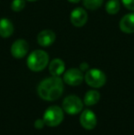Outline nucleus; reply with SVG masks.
<instances>
[{
  "mask_svg": "<svg viewBox=\"0 0 134 135\" xmlns=\"http://www.w3.org/2000/svg\"><path fill=\"white\" fill-rule=\"evenodd\" d=\"M43 120L45 125L49 127H56L63 120V111L61 108L57 106L50 107L43 115Z\"/></svg>",
  "mask_w": 134,
  "mask_h": 135,
  "instance_id": "nucleus-3",
  "label": "nucleus"
},
{
  "mask_svg": "<svg viewBox=\"0 0 134 135\" xmlns=\"http://www.w3.org/2000/svg\"><path fill=\"white\" fill-rule=\"evenodd\" d=\"M97 119L95 113L90 109H86L82 112L80 116V123L83 128L86 130H93L97 126Z\"/></svg>",
  "mask_w": 134,
  "mask_h": 135,
  "instance_id": "nucleus-9",
  "label": "nucleus"
},
{
  "mask_svg": "<svg viewBox=\"0 0 134 135\" xmlns=\"http://www.w3.org/2000/svg\"><path fill=\"white\" fill-rule=\"evenodd\" d=\"M26 1H28V2H36V1H38V0H26Z\"/></svg>",
  "mask_w": 134,
  "mask_h": 135,
  "instance_id": "nucleus-22",
  "label": "nucleus"
},
{
  "mask_svg": "<svg viewBox=\"0 0 134 135\" xmlns=\"http://www.w3.org/2000/svg\"><path fill=\"white\" fill-rule=\"evenodd\" d=\"M63 108L69 115L78 114L83 108V102L76 96H68L63 102Z\"/></svg>",
  "mask_w": 134,
  "mask_h": 135,
  "instance_id": "nucleus-5",
  "label": "nucleus"
},
{
  "mask_svg": "<svg viewBox=\"0 0 134 135\" xmlns=\"http://www.w3.org/2000/svg\"><path fill=\"white\" fill-rule=\"evenodd\" d=\"M67 1H69L70 3H73V4H77V3H79L81 0H67Z\"/></svg>",
  "mask_w": 134,
  "mask_h": 135,
  "instance_id": "nucleus-21",
  "label": "nucleus"
},
{
  "mask_svg": "<svg viewBox=\"0 0 134 135\" xmlns=\"http://www.w3.org/2000/svg\"><path fill=\"white\" fill-rule=\"evenodd\" d=\"M26 5V0H13L11 3V9L14 12H20L24 9Z\"/></svg>",
  "mask_w": 134,
  "mask_h": 135,
  "instance_id": "nucleus-17",
  "label": "nucleus"
},
{
  "mask_svg": "<svg viewBox=\"0 0 134 135\" xmlns=\"http://www.w3.org/2000/svg\"><path fill=\"white\" fill-rule=\"evenodd\" d=\"M85 80L86 84L94 88H99L102 87L106 84L107 77L104 72L101 70L93 68L86 71V75H85Z\"/></svg>",
  "mask_w": 134,
  "mask_h": 135,
  "instance_id": "nucleus-4",
  "label": "nucleus"
},
{
  "mask_svg": "<svg viewBox=\"0 0 134 135\" xmlns=\"http://www.w3.org/2000/svg\"><path fill=\"white\" fill-rule=\"evenodd\" d=\"M29 51V45L26 40L18 39L12 43L10 52L12 56L16 59H21L28 54Z\"/></svg>",
  "mask_w": 134,
  "mask_h": 135,
  "instance_id": "nucleus-6",
  "label": "nucleus"
},
{
  "mask_svg": "<svg viewBox=\"0 0 134 135\" xmlns=\"http://www.w3.org/2000/svg\"><path fill=\"white\" fill-rule=\"evenodd\" d=\"M49 64V55L43 50H35L29 55L27 65L33 72H41Z\"/></svg>",
  "mask_w": 134,
  "mask_h": 135,
  "instance_id": "nucleus-2",
  "label": "nucleus"
},
{
  "mask_svg": "<svg viewBox=\"0 0 134 135\" xmlns=\"http://www.w3.org/2000/svg\"><path fill=\"white\" fill-rule=\"evenodd\" d=\"M104 0H83V5L89 10H96L102 7Z\"/></svg>",
  "mask_w": 134,
  "mask_h": 135,
  "instance_id": "nucleus-16",
  "label": "nucleus"
},
{
  "mask_svg": "<svg viewBox=\"0 0 134 135\" xmlns=\"http://www.w3.org/2000/svg\"><path fill=\"white\" fill-rule=\"evenodd\" d=\"M63 75V81L69 85L76 86L79 85L84 80V75L83 72L78 68H71L64 72Z\"/></svg>",
  "mask_w": 134,
  "mask_h": 135,
  "instance_id": "nucleus-7",
  "label": "nucleus"
},
{
  "mask_svg": "<svg viewBox=\"0 0 134 135\" xmlns=\"http://www.w3.org/2000/svg\"><path fill=\"white\" fill-rule=\"evenodd\" d=\"M79 69L82 72L87 71V70H89V64H88L87 62H82V64H80V68H79Z\"/></svg>",
  "mask_w": 134,
  "mask_h": 135,
  "instance_id": "nucleus-20",
  "label": "nucleus"
},
{
  "mask_svg": "<svg viewBox=\"0 0 134 135\" xmlns=\"http://www.w3.org/2000/svg\"><path fill=\"white\" fill-rule=\"evenodd\" d=\"M14 25L12 21L7 18L0 20V37L7 39L14 33Z\"/></svg>",
  "mask_w": 134,
  "mask_h": 135,
  "instance_id": "nucleus-13",
  "label": "nucleus"
},
{
  "mask_svg": "<svg viewBox=\"0 0 134 135\" xmlns=\"http://www.w3.org/2000/svg\"><path fill=\"white\" fill-rule=\"evenodd\" d=\"M120 28L124 33H134V12L122 17L120 21Z\"/></svg>",
  "mask_w": 134,
  "mask_h": 135,
  "instance_id": "nucleus-11",
  "label": "nucleus"
},
{
  "mask_svg": "<svg viewBox=\"0 0 134 135\" xmlns=\"http://www.w3.org/2000/svg\"><path fill=\"white\" fill-rule=\"evenodd\" d=\"M63 92V81L60 76L48 77L38 85V95L43 100L53 101L62 96Z\"/></svg>",
  "mask_w": 134,
  "mask_h": 135,
  "instance_id": "nucleus-1",
  "label": "nucleus"
},
{
  "mask_svg": "<svg viewBox=\"0 0 134 135\" xmlns=\"http://www.w3.org/2000/svg\"><path fill=\"white\" fill-rule=\"evenodd\" d=\"M121 2L127 9L134 11V0H121Z\"/></svg>",
  "mask_w": 134,
  "mask_h": 135,
  "instance_id": "nucleus-18",
  "label": "nucleus"
},
{
  "mask_svg": "<svg viewBox=\"0 0 134 135\" xmlns=\"http://www.w3.org/2000/svg\"><path fill=\"white\" fill-rule=\"evenodd\" d=\"M56 35L52 30H43L37 36V42L41 47H49L55 41Z\"/></svg>",
  "mask_w": 134,
  "mask_h": 135,
  "instance_id": "nucleus-10",
  "label": "nucleus"
},
{
  "mask_svg": "<svg viewBox=\"0 0 134 135\" xmlns=\"http://www.w3.org/2000/svg\"><path fill=\"white\" fill-rule=\"evenodd\" d=\"M100 99V94L97 90H89L85 96L84 101L86 106H93Z\"/></svg>",
  "mask_w": 134,
  "mask_h": 135,
  "instance_id": "nucleus-14",
  "label": "nucleus"
},
{
  "mask_svg": "<svg viewBox=\"0 0 134 135\" xmlns=\"http://www.w3.org/2000/svg\"><path fill=\"white\" fill-rule=\"evenodd\" d=\"M49 71L53 76H60L65 71V64L62 59L55 58L49 64Z\"/></svg>",
  "mask_w": 134,
  "mask_h": 135,
  "instance_id": "nucleus-12",
  "label": "nucleus"
},
{
  "mask_svg": "<svg viewBox=\"0 0 134 135\" xmlns=\"http://www.w3.org/2000/svg\"><path fill=\"white\" fill-rule=\"evenodd\" d=\"M45 123H44V120L43 119H37L34 123V127H35L37 130H41V129L44 127Z\"/></svg>",
  "mask_w": 134,
  "mask_h": 135,
  "instance_id": "nucleus-19",
  "label": "nucleus"
},
{
  "mask_svg": "<svg viewBox=\"0 0 134 135\" xmlns=\"http://www.w3.org/2000/svg\"><path fill=\"white\" fill-rule=\"evenodd\" d=\"M70 20L71 23L75 27L81 28L86 24L88 20V15L87 12L82 7H76L71 12L70 15Z\"/></svg>",
  "mask_w": 134,
  "mask_h": 135,
  "instance_id": "nucleus-8",
  "label": "nucleus"
},
{
  "mask_svg": "<svg viewBox=\"0 0 134 135\" xmlns=\"http://www.w3.org/2000/svg\"><path fill=\"white\" fill-rule=\"evenodd\" d=\"M105 8L109 15H116L120 9V2L118 0H108L106 3Z\"/></svg>",
  "mask_w": 134,
  "mask_h": 135,
  "instance_id": "nucleus-15",
  "label": "nucleus"
}]
</instances>
